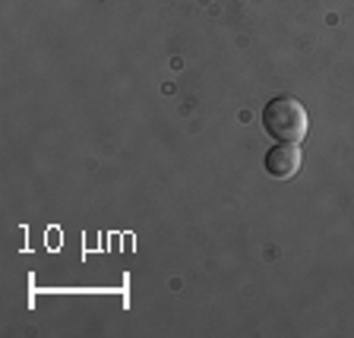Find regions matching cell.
<instances>
[{"label":"cell","mask_w":354,"mask_h":338,"mask_svg":"<svg viewBox=\"0 0 354 338\" xmlns=\"http://www.w3.org/2000/svg\"><path fill=\"white\" fill-rule=\"evenodd\" d=\"M263 126L275 142H297L301 146L310 130V114L295 95H279L272 102H266Z\"/></svg>","instance_id":"6da1fadb"},{"label":"cell","mask_w":354,"mask_h":338,"mask_svg":"<svg viewBox=\"0 0 354 338\" xmlns=\"http://www.w3.org/2000/svg\"><path fill=\"white\" fill-rule=\"evenodd\" d=\"M301 162H304V155L297 142H275L266 152V174L275 177V180H291L301 171Z\"/></svg>","instance_id":"7a4b0ae2"}]
</instances>
